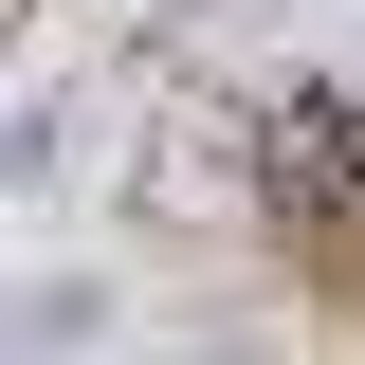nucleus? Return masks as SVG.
I'll return each instance as SVG.
<instances>
[{"instance_id":"nucleus-1","label":"nucleus","mask_w":365,"mask_h":365,"mask_svg":"<svg viewBox=\"0 0 365 365\" xmlns=\"http://www.w3.org/2000/svg\"><path fill=\"white\" fill-rule=\"evenodd\" d=\"M19 329H37V347H110L128 311H110V292H73V274H37V311H19Z\"/></svg>"}]
</instances>
